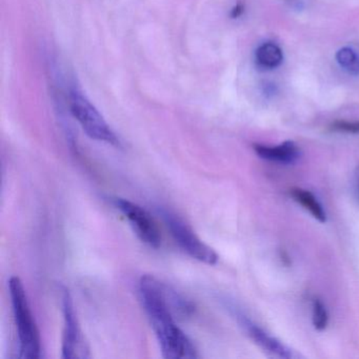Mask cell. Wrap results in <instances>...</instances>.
I'll return each instance as SVG.
<instances>
[{"label":"cell","instance_id":"obj_11","mask_svg":"<svg viewBox=\"0 0 359 359\" xmlns=\"http://www.w3.org/2000/svg\"><path fill=\"white\" fill-rule=\"evenodd\" d=\"M336 60L339 66L352 75H359V55L351 49L344 47L336 53Z\"/></svg>","mask_w":359,"mask_h":359},{"label":"cell","instance_id":"obj_6","mask_svg":"<svg viewBox=\"0 0 359 359\" xmlns=\"http://www.w3.org/2000/svg\"><path fill=\"white\" fill-rule=\"evenodd\" d=\"M114 205L129 222L135 234L149 247L158 249L161 245V234L154 218L144 208L133 201L115 198Z\"/></svg>","mask_w":359,"mask_h":359},{"label":"cell","instance_id":"obj_9","mask_svg":"<svg viewBox=\"0 0 359 359\" xmlns=\"http://www.w3.org/2000/svg\"><path fill=\"white\" fill-rule=\"evenodd\" d=\"M291 195L296 203L302 205L306 211L310 212L311 215L320 222H327V214L323 210L321 203L317 201L316 197L304 189L294 188L291 190Z\"/></svg>","mask_w":359,"mask_h":359},{"label":"cell","instance_id":"obj_10","mask_svg":"<svg viewBox=\"0 0 359 359\" xmlns=\"http://www.w3.org/2000/svg\"><path fill=\"white\" fill-rule=\"evenodd\" d=\"M256 62L264 69H275L280 66L283 54L280 48L273 43H266L256 50Z\"/></svg>","mask_w":359,"mask_h":359},{"label":"cell","instance_id":"obj_14","mask_svg":"<svg viewBox=\"0 0 359 359\" xmlns=\"http://www.w3.org/2000/svg\"><path fill=\"white\" fill-rule=\"evenodd\" d=\"M243 11H245V7H243V5H241V4H238V5H236V7L232 10V18H239V16L243 15Z\"/></svg>","mask_w":359,"mask_h":359},{"label":"cell","instance_id":"obj_4","mask_svg":"<svg viewBox=\"0 0 359 359\" xmlns=\"http://www.w3.org/2000/svg\"><path fill=\"white\" fill-rule=\"evenodd\" d=\"M161 215H163L165 226L171 232L174 241L184 253L188 254L193 259L198 260V262L210 264V266L217 264V253L211 247L205 245L197 236L193 229L182 218L168 210H163Z\"/></svg>","mask_w":359,"mask_h":359},{"label":"cell","instance_id":"obj_8","mask_svg":"<svg viewBox=\"0 0 359 359\" xmlns=\"http://www.w3.org/2000/svg\"><path fill=\"white\" fill-rule=\"evenodd\" d=\"M254 151L260 158L274 163L290 165L298 161L300 157V150L295 142L287 140L278 146L270 147L255 144Z\"/></svg>","mask_w":359,"mask_h":359},{"label":"cell","instance_id":"obj_5","mask_svg":"<svg viewBox=\"0 0 359 359\" xmlns=\"http://www.w3.org/2000/svg\"><path fill=\"white\" fill-rule=\"evenodd\" d=\"M62 313H64V337H62V358L81 359L90 357L89 348L85 341L70 292L62 287Z\"/></svg>","mask_w":359,"mask_h":359},{"label":"cell","instance_id":"obj_2","mask_svg":"<svg viewBox=\"0 0 359 359\" xmlns=\"http://www.w3.org/2000/svg\"><path fill=\"white\" fill-rule=\"evenodd\" d=\"M10 297L20 342V357L39 359L41 356V336L29 304L24 283L20 277L9 280Z\"/></svg>","mask_w":359,"mask_h":359},{"label":"cell","instance_id":"obj_13","mask_svg":"<svg viewBox=\"0 0 359 359\" xmlns=\"http://www.w3.org/2000/svg\"><path fill=\"white\" fill-rule=\"evenodd\" d=\"M330 129L339 133L359 134V121H336L331 123Z\"/></svg>","mask_w":359,"mask_h":359},{"label":"cell","instance_id":"obj_1","mask_svg":"<svg viewBox=\"0 0 359 359\" xmlns=\"http://www.w3.org/2000/svg\"><path fill=\"white\" fill-rule=\"evenodd\" d=\"M142 306L161 346L165 358H197L196 348L178 327L173 306V290L152 275H142L140 280Z\"/></svg>","mask_w":359,"mask_h":359},{"label":"cell","instance_id":"obj_7","mask_svg":"<svg viewBox=\"0 0 359 359\" xmlns=\"http://www.w3.org/2000/svg\"><path fill=\"white\" fill-rule=\"evenodd\" d=\"M237 318H238L241 327L247 332L248 335L262 350L266 351V352L271 353V354L275 355V356L280 357V358H293L295 356L294 353L287 346H285L283 342L279 341L278 339L273 337L270 334L264 332V330L260 329L258 325L252 323L247 317L241 314L237 315Z\"/></svg>","mask_w":359,"mask_h":359},{"label":"cell","instance_id":"obj_12","mask_svg":"<svg viewBox=\"0 0 359 359\" xmlns=\"http://www.w3.org/2000/svg\"><path fill=\"white\" fill-rule=\"evenodd\" d=\"M329 323V314L321 300L315 299L313 302V325L315 329L323 331Z\"/></svg>","mask_w":359,"mask_h":359},{"label":"cell","instance_id":"obj_3","mask_svg":"<svg viewBox=\"0 0 359 359\" xmlns=\"http://www.w3.org/2000/svg\"><path fill=\"white\" fill-rule=\"evenodd\" d=\"M69 107L73 116L90 138L111 146L121 147V140L106 119L77 88H72L69 92Z\"/></svg>","mask_w":359,"mask_h":359}]
</instances>
